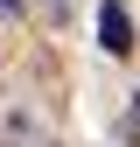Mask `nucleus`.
<instances>
[{
	"label": "nucleus",
	"instance_id": "f257e3e1",
	"mask_svg": "<svg viewBox=\"0 0 140 147\" xmlns=\"http://www.w3.org/2000/svg\"><path fill=\"white\" fill-rule=\"evenodd\" d=\"M98 49L105 56H133V14L119 0H98Z\"/></svg>",
	"mask_w": 140,
	"mask_h": 147
},
{
	"label": "nucleus",
	"instance_id": "f03ea898",
	"mask_svg": "<svg viewBox=\"0 0 140 147\" xmlns=\"http://www.w3.org/2000/svg\"><path fill=\"white\" fill-rule=\"evenodd\" d=\"M126 147H140V91H133V112H126Z\"/></svg>",
	"mask_w": 140,
	"mask_h": 147
},
{
	"label": "nucleus",
	"instance_id": "7ed1b4c3",
	"mask_svg": "<svg viewBox=\"0 0 140 147\" xmlns=\"http://www.w3.org/2000/svg\"><path fill=\"white\" fill-rule=\"evenodd\" d=\"M35 147H49V140H35Z\"/></svg>",
	"mask_w": 140,
	"mask_h": 147
}]
</instances>
